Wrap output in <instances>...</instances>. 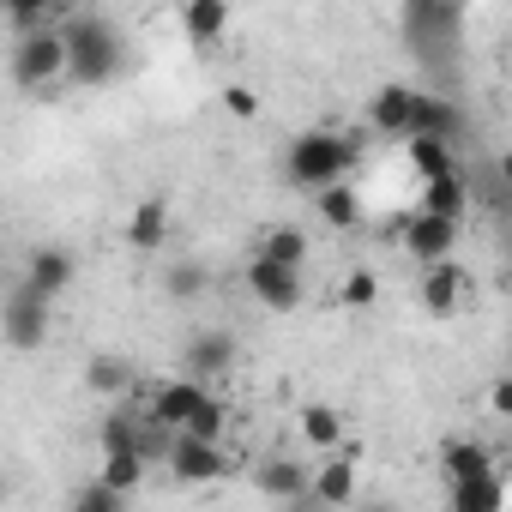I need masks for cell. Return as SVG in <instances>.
<instances>
[{
  "label": "cell",
  "instance_id": "cell-21",
  "mask_svg": "<svg viewBox=\"0 0 512 512\" xmlns=\"http://www.w3.org/2000/svg\"><path fill=\"white\" fill-rule=\"evenodd\" d=\"M422 211H428V217H446V223H464V211H470L464 169L446 175V181H428V187H422Z\"/></svg>",
  "mask_w": 512,
  "mask_h": 512
},
{
  "label": "cell",
  "instance_id": "cell-13",
  "mask_svg": "<svg viewBox=\"0 0 512 512\" xmlns=\"http://www.w3.org/2000/svg\"><path fill=\"white\" fill-rule=\"evenodd\" d=\"M416 296H422V308H428L434 320H446V314H458V308H464V296H470V272H464L458 260L422 266V284H416Z\"/></svg>",
  "mask_w": 512,
  "mask_h": 512
},
{
  "label": "cell",
  "instance_id": "cell-6",
  "mask_svg": "<svg viewBox=\"0 0 512 512\" xmlns=\"http://www.w3.org/2000/svg\"><path fill=\"white\" fill-rule=\"evenodd\" d=\"M163 464H169V476H175L181 488H205V482H223V476H229V452H223V446H205V440H187V434L169 440Z\"/></svg>",
  "mask_w": 512,
  "mask_h": 512
},
{
  "label": "cell",
  "instance_id": "cell-38",
  "mask_svg": "<svg viewBox=\"0 0 512 512\" xmlns=\"http://www.w3.org/2000/svg\"><path fill=\"white\" fill-rule=\"evenodd\" d=\"M0 500H7V476H0Z\"/></svg>",
  "mask_w": 512,
  "mask_h": 512
},
{
  "label": "cell",
  "instance_id": "cell-2",
  "mask_svg": "<svg viewBox=\"0 0 512 512\" xmlns=\"http://www.w3.org/2000/svg\"><path fill=\"white\" fill-rule=\"evenodd\" d=\"M362 145H368V133H296L290 151H284V169H290L296 187L326 193L362 163Z\"/></svg>",
  "mask_w": 512,
  "mask_h": 512
},
{
  "label": "cell",
  "instance_id": "cell-29",
  "mask_svg": "<svg viewBox=\"0 0 512 512\" xmlns=\"http://www.w3.org/2000/svg\"><path fill=\"white\" fill-rule=\"evenodd\" d=\"M0 19H7L13 37H37V31H49L55 7H43V0H7V7H0Z\"/></svg>",
  "mask_w": 512,
  "mask_h": 512
},
{
  "label": "cell",
  "instance_id": "cell-35",
  "mask_svg": "<svg viewBox=\"0 0 512 512\" xmlns=\"http://www.w3.org/2000/svg\"><path fill=\"white\" fill-rule=\"evenodd\" d=\"M488 404H494V410L506 416V410H512V380H494V392H488Z\"/></svg>",
  "mask_w": 512,
  "mask_h": 512
},
{
  "label": "cell",
  "instance_id": "cell-36",
  "mask_svg": "<svg viewBox=\"0 0 512 512\" xmlns=\"http://www.w3.org/2000/svg\"><path fill=\"white\" fill-rule=\"evenodd\" d=\"M284 512H332V506H320V500H314V494H302V500H290V506H284Z\"/></svg>",
  "mask_w": 512,
  "mask_h": 512
},
{
  "label": "cell",
  "instance_id": "cell-28",
  "mask_svg": "<svg viewBox=\"0 0 512 512\" xmlns=\"http://www.w3.org/2000/svg\"><path fill=\"white\" fill-rule=\"evenodd\" d=\"M163 290H169V302H199V296L211 290V272H205L199 260H175V266L163 272Z\"/></svg>",
  "mask_w": 512,
  "mask_h": 512
},
{
  "label": "cell",
  "instance_id": "cell-9",
  "mask_svg": "<svg viewBox=\"0 0 512 512\" xmlns=\"http://www.w3.org/2000/svg\"><path fill=\"white\" fill-rule=\"evenodd\" d=\"M0 338H7L13 350H43V338H49V302L13 290L7 302H0Z\"/></svg>",
  "mask_w": 512,
  "mask_h": 512
},
{
  "label": "cell",
  "instance_id": "cell-5",
  "mask_svg": "<svg viewBox=\"0 0 512 512\" xmlns=\"http://www.w3.org/2000/svg\"><path fill=\"white\" fill-rule=\"evenodd\" d=\"M464 127H470V115H464V103H458V97L416 91V103H410V121H404V145H410V139L458 145V139H464Z\"/></svg>",
  "mask_w": 512,
  "mask_h": 512
},
{
  "label": "cell",
  "instance_id": "cell-37",
  "mask_svg": "<svg viewBox=\"0 0 512 512\" xmlns=\"http://www.w3.org/2000/svg\"><path fill=\"white\" fill-rule=\"evenodd\" d=\"M350 512H398V506H392V500H356Z\"/></svg>",
  "mask_w": 512,
  "mask_h": 512
},
{
  "label": "cell",
  "instance_id": "cell-24",
  "mask_svg": "<svg viewBox=\"0 0 512 512\" xmlns=\"http://www.w3.org/2000/svg\"><path fill=\"white\" fill-rule=\"evenodd\" d=\"M85 386H91L97 398H121V392L133 386V362H127V356H91Z\"/></svg>",
  "mask_w": 512,
  "mask_h": 512
},
{
  "label": "cell",
  "instance_id": "cell-26",
  "mask_svg": "<svg viewBox=\"0 0 512 512\" xmlns=\"http://www.w3.org/2000/svg\"><path fill=\"white\" fill-rule=\"evenodd\" d=\"M314 199H320V223H332V229H356L362 223V199H356L350 181H338V187H326Z\"/></svg>",
  "mask_w": 512,
  "mask_h": 512
},
{
  "label": "cell",
  "instance_id": "cell-12",
  "mask_svg": "<svg viewBox=\"0 0 512 512\" xmlns=\"http://www.w3.org/2000/svg\"><path fill=\"white\" fill-rule=\"evenodd\" d=\"M247 290H253V302H260V308H272V314H290V308H302V272H290V266H272V260H247Z\"/></svg>",
  "mask_w": 512,
  "mask_h": 512
},
{
  "label": "cell",
  "instance_id": "cell-16",
  "mask_svg": "<svg viewBox=\"0 0 512 512\" xmlns=\"http://www.w3.org/2000/svg\"><path fill=\"white\" fill-rule=\"evenodd\" d=\"M169 199L163 193H145L139 205H133V217H127V247H139V253H157L163 241H169Z\"/></svg>",
  "mask_w": 512,
  "mask_h": 512
},
{
  "label": "cell",
  "instance_id": "cell-15",
  "mask_svg": "<svg viewBox=\"0 0 512 512\" xmlns=\"http://www.w3.org/2000/svg\"><path fill=\"white\" fill-rule=\"evenodd\" d=\"M308 476H314V464H302V458H266L260 470H253V488H260L266 500H278V506H290V500H302L308 494Z\"/></svg>",
  "mask_w": 512,
  "mask_h": 512
},
{
  "label": "cell",
  "instance_id": "cell-17",
  "mask_svg": "<svg viewBox=\"0 0 512 512\" xmlns=\"http://www.w3.org/2000/svg\"><path fill=\"white\" fill-rule=\"evenodd\" d=\"M410 103H416V85H380L374 103H368V133H386V139H404V121H410Z\"/></svg>",
  "mask_w": 512,
  "mask_h": 512
},
{
  "label": "cell",
  "instance_id": "cell-3",
  "mask_svg": "<svg viewBox=\"0 0 512 512\" xmlns=\"http://www.w3.org/2000/svg\"><path fill=\"white\" fill-rule=\"evenodd\" d=\"M398 25H404L410 55L446 79L458 61V43H464V7H452V0H404Z\"/></svg>",
  "mask_w": 512,
  "mask_h": 512
},
{
  "label": "cell",
  "instance_id": "cell-33",
  "mask_svg": "<svg viewBox=\"0 0 512 512\" xmlns=\"http://www.w3.org/2000/svg\"><path fill=\"white\" fill-rule=\"evenodd\" d=\"M338 296H344V308H374V296H380V284H374V272H350Z\"/></svg>",
  "mask_w": 512,
  "mask_h": 512
},
{
  "label": "cell",
  "instance_id": "cell-19",
  "mask_svg": "<svg viewBox=\"0 0 512 512\" xmlns=\"http://www.w3.org/2000/svg\"><path fill=\"white\" fill-rule=\"evenodd\" d=\"M181 31H187L193 49H211L229 31V0H187V7H181Z\"/></svg>",
  "mask_w": 512,
  "mask_h": 512
},
{
  "label": "cell",
  "instance_id": "cell-18",
  "mask_svg": "<svg viewBox=\"0 0 512 512\" xmlns=\"http://www.w3.org/2000/svg\"><path fill=\"white\" fill-rule=\"evenodd\" d=\"M440 470H446V488H452V482H470V476H488V470H494V458H488V446H482V440H464V434H446V440H440Z\"/></svg>",
  "mask_w": 512,
  "mask_h": 512
},
{
  "label": "cell",
  "instance_id": "cell-27",
  "mask_svg": "<svg viewBox=\"0 0 512 512\" xmlns=\"http://www.w3.org/2000/svg\"><path fill=\"white\" fill-rule=\"evenodd\" d=\"M302 440L320 446V452L344 446V416H338L332 404H308V410H302Z\"/></svg>",
  "mask_w": 512,
  "mask_h": 512
},
{
  "label": "cell",
  "instance_id": "cell-1",
  "mask_svg": "<svg viewBox=\"0 0 512 512\" xmlns=\"http://www.w3.org/2000/svg\"><path fill=\"white\" fill-rule=\"evenodd\" d=\"M55 31H61L67 79H73V85L97 91V85H115V79H121V67H127V43H121V25H115L109 13L85 7V13H67Z\"/></svg>",
  "mask_w": 512,
  "mask_h": 512
},
{
  "label": "cell",
  "instance_id": "cell-32",
  "mask_svg": "<svg viewBox=\"0 0 512 512\" xmlns=\"http://www.w3.org/2000/svg\"><path fill=\"white\" fill-rule=\"evenodd\" d=\"M67 512H127V494H115V488H103V482H79V488L67 494Z\"/></svg>",
  "mask_w": 512,
  "mask_h": 512
},
{
  "label": "cell",
  "instance_id": "cell-23",
  "mask_svg": "<svg viewBox=\"0 0 512 512\" xmlns=\"http://www.w3.org/2000/svg\"><path fill=\"white\" fill-rule=\"evenodd\" d=\"M404 151H410V169L422 175V187H428V181H446V175H458V151H452V145H434V139H410Z\"/></svg>",
  "mask_w": 512,
  "mask_h": 512
},
{
  "label": "cell",
  "instance_id": "cell-34",
  "mask_svg": "<svg viewBox=\"0 0 512 512\" xmlns=\"http://www.w3.org/2000/svg\"><path fill=\"white\" fill-rule=\"evenodd\" d=\"M223 109H229L235 121H253V115H260V97H253L247 85H223Z\"/></svg>",
  "mask_w": 512,
  "mask_h": 512
},
{
  "label": "cell",
  "instance_id": "cell-8",
  "mask_svg": "<svg viewBox=\"0 0 512 512\" xmlns=\"http://www.w3.org/2000/svg\"><path fill=\"white\" fill-rule=\"evenodd\" d=\"M73 272H79V266H73V253H67V247H37L31 260H25V278H19V290L55 308V302L73 290Z\"/></svg>",
  "mask_w": 512,
  "mask_h": 512
},
{
  "label": "cell",
  "instance_id": "cell-22",
  "mask_svg": "<svg viewBox=\"0 0 512 512\" xmlns=\"http://www.w3.org/2000/svg\"><path fill=\"white\" fill-rule=\"evenodd\" d=\"M500 500H506V482H500V470H488V476H470V482H452V512H500Z\"/></svg>",
  "mask_w": 512,
  "mask_h": 512
},
{
  "label": "cell",
  "instance_id": "cell-20",
  "mask_svg": "<svg viewBox=\"0 0 512 512\" xmlns=\"http://www.w3.org/2000/svg\"><path fill=\"white\" fill-rule=\"evenodd\" d=\"M253 260H272V266H290V272H302V260H308V235H302L296 223H278V229H266V235H260V247H253Z\"/></svg>",
  "mask_w": 512,
  "mask_h": 512
},
{
  "label": "cell",
  "instance_id": "cell-11",
  "mask_svg": "<svg viewBox=\"0 0 512 512\" xmlns=\"http://www.w3.org/2000/svg\"><path fill=\"white\" fill-rule=\"evenodd\" d=\"M458 235H464V223H446V217H428V211H416V217L404 223V247H410V260H416V266H440V260H452Z\"/></svg>",
  "mask_w": 512,
  "mask_h": 512
},
{
  "label": "cell",
  "instance_id": "cell-31",
  "mask_svg": "<svg viewBox=\"0 0 512 512\" xmlns=\"http://www.w3.org/2000/svg\"><path fill=\"white\" fill-rule=\"evenodd\" d=\"M223 428H229V404H223V398H205L181 434H187V440H205V446H217V440H223Z\"/></svg>",
  "mask_w": 512,
  "mask_h": 512
},
{
  "label": "cell",
  "instance_id": "cell-14",
  "mask_svg": "<svg viewBox=\"0 0 512 512\" xmlns=\"http://www.w3.org/2000/svg\"><path fill=\"white\" fill-rule=\"evenodd\" d=\"M229 368H235V338H229V332H193V338H187V374H181V380L217 386Z\"/></svg>",
  "mask_w": 512,
  "mask_h": 512
},
{
  "label": "cell",
  "instance_id": "cell-25",
  "mask_svg": "<svg viewBox=\"0 0 512 512\" xmlns=\"http://www.w3.org/2000/svg\"><path fill=\"white\" fill-rule=\"evenodd\" d=\"M139 434H145V416H133V410H109L103 428H97L103 458H115V452H139Z\"/></svg>",
  "mask_w": 512,
  "mask_h": 512
},
{
  "label": "cell",
  "instance_id": "cell-30",
  "mask_svg": "<svg viewBox=\"0 0 512 512\" xmlns=\"http://www.w3.org/2000/svg\"><path fill=\"white\" fill-rule=\"evenodd\" d=\"M97 482H103V488H115V494H133V488L145 482V458H139V452H115V458H103Z\"/></svg>",
  "mask_w": 512,
  "mask_h": 512
},
{
  "label": "cell",
  "instance_id": "cell-7",
  "mask_svg": "<svg viewBox=\"0 0 512 512\" xmlns=\"http://www.w3.org/2000/svg\"><path fill=\"white\" fill-rule=\"evenodd\" d=\"M308 494L332 512H350L362 500V470H356V452H326L308 476Z\"/></svg>",
  "mask_w": 512,
  "mask_h": 512
},
{
  "label": "cell",
  "instance_id": "cell-10",
  "mask_svg": "<svg viewBox=\"0 0 512 512\" xmlns=\"http://www.w3.org/2000/svg\"><path fill=\"white\" fill-rule=\"evenodd\" d=\"M205 398H211V392H205V386H193V380H163V386H151L145 422H157L163 434H181V428L193 422V410H199Z\"/></svg>",
  "mask_w": 512,
  "mask_h": 512
},
{
  "label": "cell",
  "instance_id": "cell-4",
  "mask_svg": "<svg viewBox=\"0 0 512 512\" xmlns=\"http://www.w3.org/2000/svg\"><path fill=\"white\" fill-rule=\"evenodd\" d=\"M13 85L19 91H55L67 79V49H61V31H37V37H19L13 43V61H7Z\"/></svg>",
  "mask_w": 512,
  "mask_h": 512
}]
</instances>
